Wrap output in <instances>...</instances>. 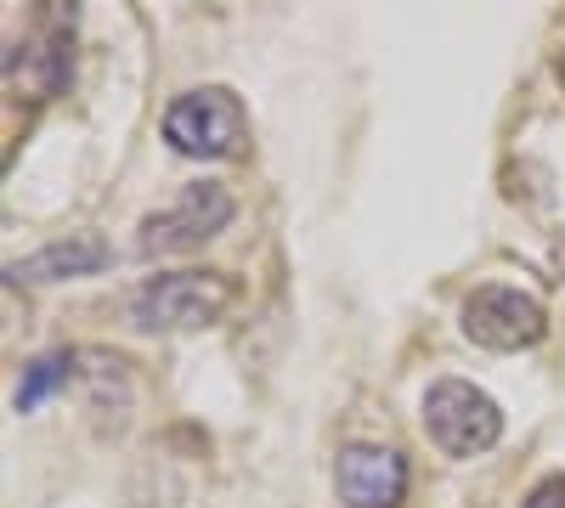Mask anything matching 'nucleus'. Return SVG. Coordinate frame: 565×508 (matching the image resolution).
<instances>
[{
  "mask_svg": "<svg viewBox=\"0 0 565 508\" xmlns=\"http://www.w3.org/2000/svg\"><path fill=\"white\" fill-rule=\"evenodd\" d=\"M74 379V356L68 350H52V356H34L29 367H23V385H18V396H12V407L18 412H34L40 401H52L63 385Z\"/></svg>",
  "mask_w": 565,
  "mask_h": 508,
  "instance_id": "obj_8",
  "label": "nucleus"
},
{
  "mask_svg": "<svg viewBox=\"0 0 565 508\" xmlns=\"http://www.w3.org/2000/svg\"><path fill=\"white\" fill-rule=\"evenodd\" d=\"M164 142L186 159H238L249 142V114L238 102V90L226 85L181 90L164 114Z\"/></svg>",
  "mask_w": 565,
  "mask_h": 508,
  "instance_id": "obj_1",
  "label": "nucleus"
},
{
  "mask_svg": "<svg viewBox=\"0 0 565 508\" xmlns=\"http://www.w3.org/2000/svg\"><path fill=\"white\" fill-rule=\"evenodd\" d=\"M345 508H402L407 497V457L396 446H345L334 469Z\"/></svg>",
  "mask_w": 565,
  "mask_h": 508,
  "instance_id": "obj_6",
  "label": "nucleus"
},
{
  "mask_svg": "<svg viewBox=\"0 0 565 508\" xmlns=\"http://www.w3.org/2000/svg\"><path fill=\"white\" fill-rule=\"evenodd\" d=\"M232 193L221 187V181H199V187H186L175 204L153 209L148 220H141V238L136 249L141 255H186V249H204L215 233H226L232 220Z\"/></svg>",
  "mask_w": 565,
  "mask_h": 508,
  "instance_id": "obj_4",
  "label": "nucleus"
},
{
  "mask_svg": "<svg viewBox=\"0 0 565 508\" xmlns=\"http://www.w3.org/2000/svg\"><path fill=\"white\" fill-rule=\"evenodd\" d=\"M463 334L481 350H526L548 334V311L521 289L492 283V289H476L463 300Z\"/></svg>",
  "mask_w": 565,
  "mask_h": 508,
  "instance_id": "obj_5",
  "label": "nucleus"
},
{
  "mask_svg": "<svg viewBox=\"0 0 565 508\" xmlns=\"http://www.w3.org/2000/svg\"><path fill=\"white\" fill-rule=\"evenodd\" d=\"M114 255L97 233H74V238H57V244H45L23 260L7 266L12 283H68V277H90V271H103Z\"/></svg>",
  "mask_w": 565,
  "mask_h": 508,
  "instance_id": "obj_7",
  "label": "nucleus"
},
{
  "mask_svg": "<svg viewBox=\"0 0 565 508\" xmlns=\"http://www.w3.org/2000/svg\"><path fill=\"white\" fill-rule=\"evenodd\" d=\"M521 508H565V475L537 480V486H532V497H526Z\"/></svg>",
  "mask_w": 565,
  "mask_h": 508,
  "instance_id": "obj_9",
  "label": "nucleus"
},
{
  "mask_svg": "<svg viewBox=\"0 0 565 508\" xmlns=\"http://www.w3.org/2000/svg\"><path fill=\"white\" fill-rule=\"evenodd\" d=\"M424 435H430L447 457H476V452L498 446L503 412L487 390L463 385V379H441L424 396Z\"/></svg>",
  "mask_w": 565,
  "mask_h": 508,
  "instance_id": "obj_3",
  "label": "nucleus"
},
{
  "mask_svg": "<svg viewBox=\"0 0 565 508\" xmlns=\"http://www.w3.org/2000/svg\"><path fill=\"white\" fill-rule=\"evenodd\" d=\"M226 305H232V283L221 271H170L130 294V322L141 334H186L221 322Z\"/></svg>",
  "mask_w": 565,
  "mask_h": 508,
  "instance_id": "obj_2",
  "label": "nucleus"
}]
</instances>
